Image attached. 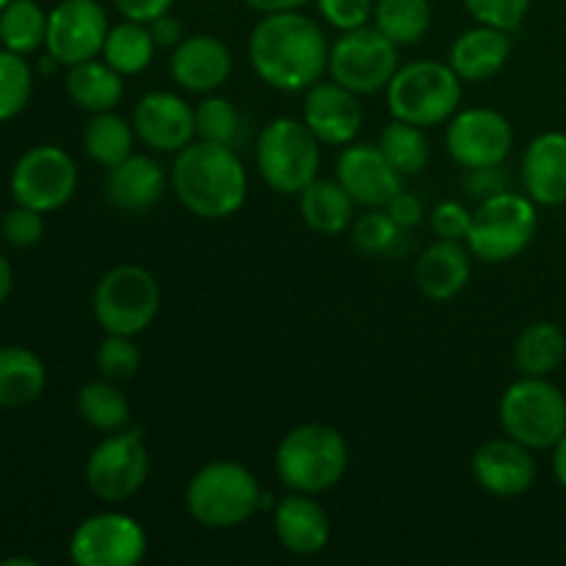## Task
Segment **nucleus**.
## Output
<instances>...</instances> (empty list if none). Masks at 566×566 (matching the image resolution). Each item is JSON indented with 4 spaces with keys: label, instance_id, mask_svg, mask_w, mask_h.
Masks as SVG:
<instances>
[{
    "label": "nucleus",
    "instance_id": "c85d7f7f",
    "mask_svg": "<svg viewBox=\"0 0 566 566\" xmlns=\"http://www.w3.org/2000/svg\"><path fill=\"white\" fill-rule=\"evenodd\" d=\"M566 359V335L551 321L525 326L514 340V368L520 376H551Z\"/></svg>",
    "mask_w": 566,
    "mask_h": 566
},
{
    "label": "nucleus",
    "instance_id": "7ed1b4c3",
    "mask_svg": "<svg viewBox=\"0 0 566 566\" xmlns=\"http://www.w3.org/2000/svg\"><path fill=\"white\" fill-rule=\"evenodd\" d=\"M348 442L335 426L302 423L287 431L274 453V470L282 486L304 495H324L346 475Z\"/></svg>",
    "mask_w": 566,
    "mask_h": 566
},
{
    "label": "nucleus",
    "instance_id": "5fc2aeb1",
    "mask_svg": "<svg viewBox=\"0 0 566 566\" xmlns=\"http://www.w3.org/2000/svg\"><path fill=\"white\" fill-rule=\"evenodd\" d=\"M564 558H566V545H564Z\"/></svg>",
    "mask_w": 566,
    "mask_h": 566
},
{
    "label": "nucleus",
    "instance_id": "f257e3e1",
    "mask_svg": "<svg viewBox=\"0 0 566 566\" xmlns=\"http://www.w3.org/2000/svg\"><path fill=\"white\" fill-rule=\"evenodd\" d=\"M329 39L302 11L263 14L249 33V64L276 92H307L329 75Z\"/></svg>",
    "mask_w": 566,
    "mask_h": 566
},
{
    "label": "nucleus",
    "instance_id": "4468645a",
    "mask_svg": "<svg viewBox=\"0 0 566 566\" xmlns=\"http://www.w3.org/2000/svg\"><path fill=\"white\" fill-rule=\"evenodd\" d=\"M514 147L512 122L495 108H459L448 119L446 149L462 169H490L506 164Z\"/></svg>",
    "mask_w": 566,
    "mask_h": 566
},
{
    "label": "nucleus",
    "instance_id": "9b49d317",
    "mask_svg": "<svg viewBox=\"0 0 566 566\" xmlns=\"http://www.w3.org/2000/svg\"><path fill=\"white\" fill-rule=\"evenodd\" d=\"M149 475V448L142 429L114 431L86 459V484L99 501L119 506L138 495Z\"/></svg>",
    "mask_w": 566,
    "mask_h": 566
},
{
    "label": "nucleus",
    "instance_id": "4c0bfd02",
    "mask_svg": "<svg viewBox=\"0 0 566 566\" xmlns=\"http://www.w3.org/2000/svg\"><path fill=\"white\" fill-rule=\"evenodd\" d=\"M33 94V72L20 53L0 50V122L22 114Z\"/></svg>",
    "mask_w": 566,
    "mask_h": 566
},
{
    "label": "nucleus",
    "instance_id": "72a5a7b5",
    "mask_svg": "<svg viewBox=\"0 0 566 566\" xmlns=\"http://www.w3.org/2000/svg\"><path fill=\"white\" fill-rule=\"evenodd\" d=\"M374 22L398 48L418 44L431 28L429 0H376Z\"/></svg>",
    "mask_w": 566,
    "mask_h": 566
},
{
    "label": "nucleus",
    "instance_id": "864d4df0",
    "mask_svg": "<svg viewBox=\"0 0 566 566\" xmlns=\"http://www.w3.org/2000/svg\"><path fill=\"white\" fill-rule=\"evenodd\" d=\"M9 3H11V0H0V11H3Z\"/></svg>",
    "mask_w": 566,
    "mask_h": 566
},
{
    "label": "nucleus",
    "instance_id": "9d476101",
    "mask_svg": "<svg viewBox=\"0 0 566 566\" xmlns=\"http://www.w3.org/2000/svg\"><path fill=\"white\" fill-rule=\"evenodd\" d=\"M398 66H401L398 44L390 42L370 22L363 28H354V31H343L332 42L329 77L357 97L359 94L385 92Z\"/></svg>",
    "mask_w": 566,
    "mask_h": 566
},
{
    "label": "nucleus",
    "instance_id": "1a4fd4ad",
    "mask_svg": "<svg viewBox=\"0 0 566 566\" xmlns=\"http://www.w3.org/2000/svg\"><path fill=\"white\" fill-rule=\"evenodd\" d=\"M94 321L105 335H142L160 310V285L144 265L122 263L99 276L92 298Z\"/></svg>",
    "mask_w": 566,
    "mask_h": 566
},
{
    "label": "nucleus",
    "instance_id": "c03bdc74",
    "mask_svg": "<svg viewBox=\"0 0 566 566\" xmlns=\"http://www.w3.org/2000/svg\"><path fill=\"white\" fill-rule=\"evenodd\" d=\"M116 11L122 14V20L144 22L149 25L153 20H158L160 14H169L175 0H114Z\"/></svg>",
    "mask_w": 566,
    "mask_h": 566
},
{
    "label": "nucleus",
    "instance_id": "c9c22d12",
    "mask_svg": "<svg viewBox=\"0 0 566 566\" xmlns=\"http://www.w3.org/2000/svg\"><path fill=\"white\" fill-rule=\"evenodd\" d=\"M352 243L368 258H390L403 249L407 230L398 227L385 208H376L352 221Z\"/></svg>",
    "mask_w": 566,
    "mask_h": 566
},
{
    "label": "nucleus",
    "instance_id": "49530a36",
    "mask_svg": "<svg viewBox=\"0 0 566 566\" xmlns=\"http://www.w3.org/2000/svg\"><path fill=\"white\" fill-rule=\"evenodd\" d=\"M509 180H503V171L501 166H490V169H473L468 171V191L473 193L475 199H486L492 193H501L509 191L506 188Z\"/></svg>",
    "mask_w": 566,
    "mask_h": 566
},
{
    "label": "nucleus",
    "instance_id": "58836bf2",
    "mask_svg": "<svg viewBox=\"0 0 566 566\" xmlns=\"http://www.w3.org/2000/svg\"><path fill=\"white\" fill-rule=\"evenodd\" d=\"M97 370L103 379L108 381H127L138 374L142 368V352L138 346L133 343V337L127 335H105V340L99 343L97 348Z\"/></svg>",
    "mask_w": 566,
    "mask_h": 566
},
{
    "label": "nucleus",
    "instance_id": "a878e982",
    "mask_svg": "<svg viewBox=\"0 0 566 566\" xmlns=\"http://www.w3.org/2000/svg\"><path fill=\"white\" fill-rule=\"evenodd\" d=\"M354 199L337 180H321L315 177L302 193H298V213L302 221L318 235H343L352 230Z\"/></svg>",
    "mask_w": 566,
    "mask_h": 566
},
{
    "label": "nucleus",
    "instance_id": "cd10ccee",
    "mask_svg": "<svg viewBox=\"0 0 566 566\" xmlns=\"http://www.w3.org/2000/svg\"><path fill=\"white\" fill-rule=\"evenodd\" d=\"M48 385V368L31 348H0V409H22L36 401Z\"/></svg>",
    "mask_w": 566,
    "mask_h": 566
},
{
    "label": "nucleus",
    "instance_id": "ddd939ff",
    "mask_svg": "<svg viewBox=\"0 0 566 566\" xmlns=\"http://www.w3.org/2000/svg\"><path fill=\"white\" fill-rule=\"evenodd\" d=\"M77 188V166L70 153L42 144L22 155L11 169V197L17 205L53 213L64 208Z\"/></svg>",
    "mask_w": 566,
    "mask_h": 566
},
{
    "label": "nucleus",
    "instance_id": "f03ea898",
    "mask_svg": "<svg viewBox=\"0 0 566 566\" xmlns=\"http://www.w3.org/2000/svg\"><path fill=\"white\" fill-rule=\"evenodd\" d=\"M171 186L188 213L205 221H221L243 208L249 177L235 149L193 138L175 155Z\"/></svg>",
    "mask_w": 566,
    "mask_h": 566
},
{
    "label": "nucleus",
    "instance_id": "0eeeda50",
    "mask_svg": "<svg viewBox=\"0 0 566 566\" xmlns=\"http://www.w3.org/2000/svg\"><path fill=\"white\" fill-rule=\"evenodd\" d=\"M254 160L271 191L298 197L318 177L321 142L304 119L276 116L260 133Z\"/></svg>",
    "mask_w": 566,
    "mask_h": 566
},
{
    "label": "nucleus",
    "instance_id": "a18cd8bd",
    "mask_svg": "<svg viewBox=\"0 0 566 566\" xmlns=\"http://www.w3.org/2000/svg\"><path fill=\"white\" fill-rule=\"evenodd\" d=\"M385 210L392 216V221H396L398 227H403L407 232L415 230V227L423 221V202H420L415 193L403 191V188L390 199V202H387Z\"/></svg>",
    "mask_w": 566,
    "mask_h": 566
},
{
    "label": "nucleus",
    "instance_id": "79ce46f5",
    "mask_svg": "<svg viewBox=\"0 0 566 566\" xmlns=\"http://www.w3.org/2000/svg\"><path fill=\"white\" fill-rule=\"evenodd\" d=\"M376 0H315L321 17L329 22L335 31H354L374 20Z\"/></svg>",
    "mask_w": 566,
    "mask_h": 566
},
{
    "label": "nucleus",
    "instance_id": "f3484780",
    "mask_svg": "<svg viewBox=\"0 0 566 566\" xmlns=\"http://www.w3.org/2000/svg\"><path fill=\"white\" fill-rule=\"evenodd\" d=\"M136 136L155 153H180L197 138V111L175 92H147L133 108Z\"/></svg>",
    "mask_w": 566,
    "mask_h": 566
},
{
    "label": "nucleus",
    "instance_id": "7c9ffc66",
    "mask_svg": "<svg viewBox=\"0 0 566 566\" xmlns=\"http://www.w3.org/2000/svg\"><path fill=\"white\" fill-rule=\"evenodd\" d=\"M136 138L133 122H127L116 111H103V114H92V119H88L86 130H83V149L94 164L111 169V166L130 158Z\"/></svg>",
    "mask_w": 566,
    "mask_h": 566
},
{
    "label": "nucleus",
    "instance_id": "603ef678",
    "mask_svg": "<svg viewBox=\"0 0 566 566\" xmlns=\"http://www.w3.org/2000/svg\"><path fill=\"white\" fill-rule=\"evenodd\" d=\"M14 564H22V566H36L33 558H6L3 566H14Z\"/></svg>",
    "mask_w": 566,
    "mask_h": 566
},
{
    "label": "nucleus",
    "instance_id": "dca6fc26",
    "mask_svg": "<svg viewBox=\"0 0 566 566\" xmlns=\"http://www.w3.org/2000/svg\"><path fill=\"white\" fill-rule=\"evenodd\" d=\"M335 180L346 188L354 205L365 210H376L387 208V202L401 191L403 177L387 164V158L376 144L352 142L337 155Z\"/></svg>",
    "mask_w": 566,
    "mask_h": 566
},
{
    "label": "nucleus",
    "instance_id": "ea45409f",
    "mask_svg": "<svg viewBox=\"0 0 566 566\" xmlns=\"http://www.w3.org/2000/svg\"><path fill=\"white\" fill-rule=\"evenodd\" d=\"M464 9L479 25L517 31L531 11V0H464Z\"/></svg>",
    "mask_w": 566,
    "mask_h": 566
},
{
    "label": "nucleus",
    "instance_id": "f704fd0d",
    "mask_svg": "<svg viewBox=\"0 0 566 566\" xmlns=\"http://www.w3.org/2000/svg\"><path fill=\"white\" fill-rule=\"evenodd\" d=\"M0 42L11 53L28 55L48 42V11L36 0H11L0 11Z\"/></svg>",
    "mask_w": 566,
    "mask_h": 566
},
{
    "label": "nucleus",
    "instance_id": "a19ab883",
    "mask_svg": "<svg viewBox=\"0 0 566 566\" xmlns=\"http://www.w3.org/2000/svg\"><path fill=\"white\" fill-rule=\"evenodd\" d=\"M3 230L6 243H11L14 249H31L42 241L44 235V219L39 210L25 208V205H17L9 213L3 216Z\"/></svg>",
    "mask_w": 566,
    "mask_h": 566
},
{
    "label": "nucleus",
    "instance_id": "aec40b11",
    "mask_svg": "<svg viewBox=\"0 0 566 566\" xmlns=\"http://www.w3.org/2000/svg\"><path fill=\"white\" fill-rule=\"evenodd\" d=\"M169 72L186 92L213 94L230 81L232 50L213 33H193L171 50Z\"/></svg>",
    "mask_w": 566,
    "mask_h": 566
},
{
    "label": "nucleus",
    "instance_id": "20e7f679",
    "mask_svg": "<svg viewBox=\"0 0 566 566\" xmlns=\"http://www.w3.org/2000/svg\"><path fill=\"white\" fill-rule=\"evenodd\" d=\"M263 501L258 475L230 459L208 462L186 486L188 514L208 531H232L249 523Z\"/></svg>",
    "mask_w": 566,
    "mask_h": 566
},
{
    "label": "nucleus",
    "instance_id": "09e8293b",
    "mask_svg": "<svg viewBox=\"0 0 566 566\" xmlns=\"http://www.w3.org/2000/svg\"><path fill=\"white\" fill-rule=\"evenodd\" d=\"M258 14H280V11H302L313 0H243Z\"/></svg>",
    "mask_w": 566,
    "mask_h": 566
},
{
    "label": "nucleus",
    "instance_id": "2f4dec72",
    "mask_svg": "<svg viewBox=\"0 0 566 566\" xmlns=\"http://www.w3.org/2000/svg\"><path fill=\"white\" fill-rule=\"evenodd\" d=\"M77 415L83 418V423L92 426V429L105 431V434H114L130 426L133 412L130 401H127L125 392L116 387V381H108L99 376L97 381H88L77 390Z\"/></svg>",
    "mask_w": 566,
    "mask_h": 566
},
{
    "label": "nucleus",
    "instance_id": "393cba45",
    "mask_svg": "<svg viewBox=\"0 0 566 566\" xmlns=\"http://www.w3.org/2000/svg\"><path fill=\"white\" fill-rule=\"evenodd\" d=\"M509 59H512L509 31L479 25V22L470 31L459 33L448 50V64L464 83L492 81L509 64Z\"/></svg>",
    "mask_w": 566,
    "mask_h": 566
},
{
    "label": "nucleus",
    "instance_id": "4be33fe9",
    "mask_svg": "<svg viewBox=\"0 0 566 566\" xmlns=\"http://www.w3.org/2000/svg\"><path fill=\"white\" fill-rule=\"evenodd\" d=\"M169 177L153 155L133 153L122 164L111 166L105 177V197L119 213L142 216L164 199Z\"/></svg>",
    "mask_w": 566,
    "mask_h": 566
},
{
    "label": "nucleus",
    "instance_id": "f8f14e48",
    "mask_svg": "<svg viewBox=\"0 0 566 566\" xmlns=\"http://www.w3.org/2000/svg\"><path fill=\"white\" fill-rule=\"evenodd\" d=\"M147 551V531L125 512L92 514L70 539V558L77 566H138Z\"/></svg>",
    "mask_w": 566,
    "mask_h": 566
},
{
    "label": "nucleus",
    "instance_id": "8fccbe9b",
    "mask_svg": "<svg viewBox=\"0 0 566 566\" xmlns=\"http://www.w3.org/2000/svg\"><path fill=\"white\" fill-rule=\"evenodd\" d=\"M553 475L566 490V434L553 446Z\"/></svg>",
    "mask_w": 566,
    "mask_h": 566
},
{
    "label": "nucleus",
    "instance_id": "6e6552de",
    "mask_svg": "<svg viewBox=\"0 0 566 566\" xmlns=\"http://www.w3.org/2000/svg\"><path fill=\"white\" fill-rule=\"evenodd\" d=\"M503 434L531 451H553L566 434V396L547 376H523L497 403Z\"/></svg>",
    "mask_w": 566,
    "mask_h": 566
},
{
    "label": "nucleus",
    "instance_id": "412c9836",
    "mask_svg": "<svg viewBox=\"0 0 566 566\" xmlns=\"http://www.w3.org/2000/svg\"><path fill=\"white\" fill-rule=\"evenodd\" d=\"M274 536L291 556H318L332 539L329 512L315 501V495L287 492L274 506Z\"/></svg>",
    "mask_w": 566,
    "mask_h": 566
},
{
    "label": "nucleus",
    "instance_id": "473e14b6",
    "mask_svg": "<svg viewBox=\"0 0 566 566\" xmlns=\"http://www.w3.org/2000/svg\"><path fill=\"white\" fill-rule=\"evenodd\" d=\"M376 147L387 158V164L398 171L401 177H415L426 171L431 160L429 138H426V127L412 125V122L392 119L381 127L379 142Z\"/></svg>",
    "mask_w": 566,
    "mask_h": 566
},
{
    "label": "nucleus",
    "instance_id": "3c124183",
    "mask_svg": "<svg viewBox=\"0 0 566 566\" xmlns=\"http://www.w3.org/2000/svg\"><path fill=\"white\" fill-rule=\"evenodd\" d=\"M11 287H14V269H11L9 260L0 254V307L9 302L11 296Z\"/></svg>",
    "mask_w": 566,
    "mask_h": 566
},
{
    "label": "nucleus",
    "instance_id": "e433bc0d",
    "mask_svg": "<svg viewBox=\"0 0 566 566\" xmlns=\"http://www.w3.org/2000/svg\"><path fill=\"white\" fill-rule=\"evenodd\" d=\"M193 111H197V138L221 144V147H238L243 136V119L232 99L219 97V94H205V99Z\"/></svg>",
    "mask_w": 566,
    "mask_h": 566
},
{
    "label": "nucleus",
    "instance_id": "b1692460",
    "mask_svg": "<svg viewBox=\"0 0 566 566\" xmlns=\"http://www.w3.org/2000/svg\"><path fill=\"white\" fill-rule=\"evenodd\" d=\"M525 193L542 208L566 205V133L536 136L523 155Z\"/></svg>",
    "mask_w": 566,
    "mask_h": 566
},
{
    "label": "nucleus",
    "instance_id": "bb28decb",
    "mask_svg": "<svg viewBox=\"0 0 566 566\" xmlns=\"http://www.w3.org/2000/svg\"><path fill=\"white\" fill-rule=\"evenodd\" d=\"M66 94L77 108L88 114H103V111H116V105L125 97V77L105 64L103 59H88L81 64L70 66L66 72Z\"/></svg>",
    "mask_w": 566,
    "mask_h": 566
},
{
    "label": "nucleus",
    "instance_id": "5701e85b",
    "mask_svg": "<svg viewBox=\"0 0 566 566\" xmlns=\"http://www.w3.org/2000/svg\"><path fill=\"white\" fill-rule=\"evenodd\" d=\"M470 274H473V254L462 241L437 238L431 247L420 252L415 263V285L431 302L457 298L468 287Z\"/></svg>",
    "mask_w": 566,
    "mask_h": 566
},
{
    "label": "nucleus",
    "instance_id": "2eb2a0df",
    "mask_svg": "<svg viewBox=\"0 0 566 566\" xmlns=\"http://www.w3.org/2000/svg\"><path fill=\"white\" fill-rule=\"evenodd\" d=\"M108 14L97 0H61L48 11V53L61 66L97 59L108 36Z\"/></svg>",
    "mask_w": 566,
    "mask_h": 566
},
{
    "label": "nucleus",
    "instance_id": "6ab92c4d",
    "mask_svg": "<svg viewBox=\"0 0 566 566\" xmlns=\"http://www.w3.org/2000/svg\"><path fill=\"white\" fill-rule=\"evenodd\" d=\"M302 119L321 144L346 147V144L357 142L359 130H363V105H359L357 94L329 77L304 92Z\"/></svg>",
    "mask_w": 566,
    "mask_h": 566
},
{
    "label": "nucleus",
    "instance_id": "423d86ee",
    "mask_svg": "<svg viewBox=\"0 0 566 566\" xmlns=\"http://www.w3.org/2000/svg\"><path fill=\"white\" fill-rule=\"evenodd\" d=\"M539 227L536 202L528 193L501 191L481 199L473 210L464 243L481 263L501 265L520 258L531 247Z\"/></svg>",
    "mask_w": 566,
    "mask_h": 566
},
{
    "label": "nucleus",
    "instance_id": "de8ad7c7",
    "mask_svg": "<svg viewBox=\"0 0 566 566\" xmlns=\"http://www.w3.org/2000/svg\"><path fill=\"white\" fill-rule=\"evenodd\" d=\"M149 33H153L155 44H158V48H164V50H175L177 44L186 39V36H182L180 20H175L171 14H160L158 20L149 22Z\"/></svg>",
    "mask_w": 566,
    "mask_h": 566
},
{
    "label": "nucleus",
    "instance_id": "c756f323",
    "mask_svg": "<svg viewBox=\"0 0 566 566\" xmlns=\"http://www.w3.org/2000/svg\"><path fill=\"white\" fill-rule=\"evenodd\" d=\"M155 50H158V44H155L153 33H149V25L122 20L119 25H111L99 59L108 66H114L122 77H133L142 75L153 64Z\"/></svg>",
    "mask_w": 566,
    "mask_h": 566
},
{
    "label": "nucleus",
    "instance_id": "37998d69",
    "mask_svg": "<svg viewBox=\"0 0 566 566\" xmlns=\"http://www.w3.org/2000/svg\"><path fill=\"white\" fill-rule=\"evenodd\" d=\"M470 219H473V210H468L462 202H457V199H446V202H440L434 210H431L429 221L437 238H442V241L464 243V238H468V230H470Z\"/></svg>",
    "mask_w": 566,
    "mask_h": 566
},
{
    "label": "nucleus",
    "instance_id": "39448f33",
    "mask_svg": "<svg viewBox=\"0 0 566 566\" xmlns=\"http://www.w3.org/2000/svg\"><path fill=\"white\" fill-rule=\"evenodd\" d=\"M464 81L434 59H418L398 66L387 83V111L392 119L412 122L418 127H434L451 119L462 105Z\"/></svg>",
    "mask_w": 566,
    "mask_h": 566
},
{
    "label": "nucleus",
    "instance_id": "a211bd4d",
    "mask_svg": "<svg viewBox=\"0 0 566 566\" xmlns=\"http://www.w3.org/2000/svg\"><path fill=\"white\" fill-rule=\"evenodd\" d=\"M470 468L475 484L495 497L525 495L536 481L534 451L512 437H495L475 448Z\"/></svg>",
    "mask_w": 566,
    "mask_h": 566
}]
</instances>
